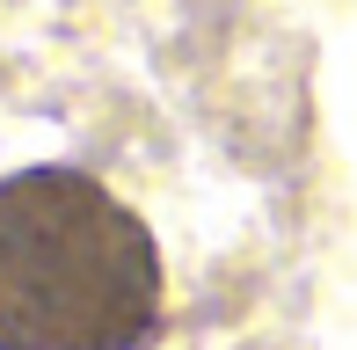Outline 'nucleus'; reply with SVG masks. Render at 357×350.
Returning a JSON list of instances; mask_svg holds the SVG:
<instances>
[{"label":"nucleus","instance_id":"obj_1","mask_svg":"<svg viewBox=\"0 0 357 350\" xmlns=\"http://www.w3.org/2000/svg\"><path fill=\"white\" fill-rule=\"evenodd\" d=\"M168 248L95 168L0 175V350H153Z\"/></svg>","mask_w":357,"mask_h":350}]
</instances>
